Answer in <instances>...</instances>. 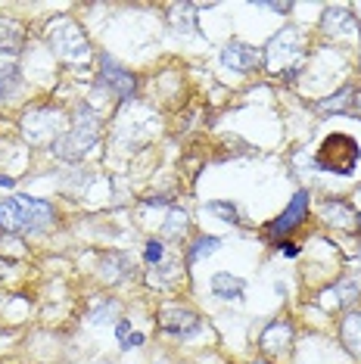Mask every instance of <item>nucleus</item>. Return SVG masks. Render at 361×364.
<instances>
[{"label": "nucleus", "mask_w": 361, "mask_h": 364, "mask_svg": "<svg viewBox=\"0 0 361 364\" xmlns=\"http://www.w3.org/2000/svg\"><path fill=\"white\" fill-rule=\"evenodd\" d=\"M308 203H311V200H308V190H299V193L290 200V205H286V209H284V212L277 215V218L268 225V234L274 237V240H277V237L293 234V230H296V228L302 225V221H306V215H308Z\"/></svg>", "instance_id": "obj_8"}, {"label": "nucleus", "mask_w": 361, "mask_h": 364, "mask_svg": "<svg viewBox=\"0 0 361 364\" xmlns=\"http://www.w3.org/2000/svg\"><path fill=\"white\" fill-rule=\"evenodd\" d=\"M47 44L63 63L85 65L90 60V41L72 19H53L47 26Z\"/></svg>", "instance_id": "obj_3"}, {"label": "nucleus", "mask_w": 361, "mask_h": 364, "mask_svg": "<svg viewBox=\"0 0 361 364\" xmlns=\"http://www.w3.org/2000/svg\"><path fill=\"white\" fill-rule=\"evenodd\" d=\"M209 212L221 215V218H225L227 225H237V221H240V215H237V209H234L231 203H209Z\"/></svg>", "instance_id": "obj_24"}, {"label": "nucleus", "mask_w": 361, "mask_h": 364, "mask_svg": "<svg viewBox=\"0 0 361 364\" xmlns=\"http://www.w3.org/2000/svg\"><path fill=\"white\" fill-rule=\"evenodd\" d=\"M65 134V115L53 106H31V109L22 115V137L28 144H56Z\"/></svg>", "instance_id": "obj_5"}, {"label": "nucleus", "mask_w": 361, "mask_h": 364, "mask_svg": "<svg viewBox=\"0 0 361 364\" xmlns=\"http://www.w3.org/2000/svg\"><path fill=\"white\" fill-rule=\"evenodd\" d=\"M141 343H144V333H131V336H128L122 346H125V349H137V346H141Z\"/></svg>", "instance_id": "obj_26"}, {"label": "nucleus", "mask_w": 361, "mask_h": 364, "mask_svg": "<svg viewBox=\"0 0 361 364\" xmlns=\"http://www.w3.org/2000/svg\"><path fill=\"white\" fill-rule=\"evenodd\" d=\"M243 277H234V274H227V271H218V274H212V293L218 296V299H240L243 296Z\"/></svg>", "instance_id": "obj_14"}, {"label": "nucleus", "mask_w": 361, "mask_h": 364, "mask_svg": "<svg viewBox=\"0 0 361 364\" xmlns=\"http://www.w3.org/2000/svg\"><path fill=\"white\" fill-rule=\"evenodd\" d=\"M131 271H134V262H131V255H125V252H109L103 259V280L106 284H119V280H125Z\"/></svg>", "instance_id": "obj_13"}, {"label": "nucleus", "mask_w": 361, "mask_h": 364, "mask_svg": "<svg viewBox=\"0 0 361 364\" xmlns=\"http://www.w3.org/2000/svg\"><path fill=\"white\" fill-rule=\"evenodd\" d=\"M218 246H221V240L218 237H196V243H193V250L190 252H187V262H200V259H206V255H212V252H215L218 250Z\"/></svg>", "instance_id": "obj_21"}, {"label": "nucleus", "mask_w": 361, "mask_h": 364, "mask_svg": "<svg viewBox=\"0 0 361 364\" xmlns=\"http://www.w3.org/2000/svg\"><path fill=\"white\" fill-rule=\"evenodd\" d=\"M265 69L271 75H296L302 60H306V38L299 28H284L265 47Z\"/></svg>", "instance_id": "obj_1"}, {"label": "nucleus", "mask_w": 361, "mask_h": 364, "mask_svg": "<svg viewBox=\"0 0 361 364\" xmlns=\"http://www.w3.org/2000/svg\"><path fill=\"white\" fill-rule=\"evenodd\" d=\"M259 63H262V50H256L249 44H240V41H234V44H227L221 50V65L231 72H252Z\"/></svg>", "instance_id": "obj_11"}, {"label": "nucleus", "mask_w": 361, "mask_h": 364, "mask_svg": "<svg viewBox=\"0 0 361 364\" xmlns=\"http://www.w3.org/2000/svg\"><path fill=\"white\" fill-rule=\"evenodd\" d=\"M187 212L184 209H171L168 212V218H166V225H162V237H168V240H180L187 234Z\"/></svg>", "instance_id": "obj_20"}, {"label": "nucleus", "mask_w": 361, "mask_h": 364, "mask_svg": "<svg viewBox=\"0 0 361 364\" xmlns=\"http://www.w3.org/2000/svg\"><path fill=\"white\" fill-rule=\"evenodd\" d=\"M259 349L265 352L268 358H284V355H290V349H293L290 321H284V318L271 321V324L262 330V336H259Z\"/></svg>", "instance_id": "obj_9"}, {"label": "nucleus", "mask_w": 361, "mask_h": 364, "mask_svg": "<svg viewBox=\"0 0 361 364\" xmlns=\"http://www.w3.org/2000/svg\"><path fill=\"white\" fill-rule=\"evenodd\" d=\"M0 228H4L6 234H19L22 230V212H19L16 196L6 200V203H0Z\"/></svg>", "instance_id": "obj_19"}, {"label": "nucleus", "mask_w": 361, "mask_h": 364, "mask_svg": "<svg viewBox=\"0 0 361 364\" xmlns=\"http://www.w3.org/2000/svg\"><path fill=\"white\" fill-rule=\"evenodd\" d=\"M22 87V75L16 63H0V100L16 97V90Z\"/></svg>", "instance_id": "obj_18"}, {"label": "nucleus", "mask_w": 361, "mask_h": 364, "mask_svg": "<svg viewBox=\"0 0 361 364\" xmlns=\"http://www.w3.org/2000/svg\"><path fill=\"white\" fill-rule=\"evenodd\" d=\"M281 246H284V252L290 255V259H293V255H299V246L296 243H281Z\"/></svg>", "instance_id": "obj_28"}, {"label": "nucleus", "mask_w": 361, "mask_h": 364, "mask_svg": "<svg viewBox=\"0 0 361 364\" xmlns=\"http://www.w3.org/2000/svg\"><path fill=\"white\" fill-rule=\"evenodd\" d=\"M97 137H100V119H97V112H90L85 106V109L78 112L75 128L65 131L53 144V153L65 162H78L81 156L90 153V146H97Z\"/></svg>", "instance_id": "obj_4"}, {"label": "nucleus", "mask_w": 361, "mask_h": 364, "mask_svg": "<svg viewBox=\"0 0 361 364\" xmlns=\"http://www.w3.org/2000/svg\"><path fill=\"white\" fill-rule=\"evenodd\" d=\"M355 28V19H352V13L346 6H330V10L324 13V31L327 35H346V31Z\"/></svg>", "instance_id": "obj_17"}, {"label": "nucleus", "mask_w": 361, "mask_h": 364, "mask_svg": "<svg viewBox=\"0 0 361 364\" xmlns=\"http://www.w3.org/2000/svg\"><path fill=\"white\" fill-rule=\"evenodd\" d=\"M159 330L168 336H178V339H187L200 330V314L193 309L180 302H171V305H162L159 309Z\"/></svg>", "instance_id": "obj_6"}, {"label": "nucleus", "mask_w": 361, "mask_h": 364, "mask_svg": "<svg viewBox=\"0 0 361 364\" xmlns=\"http://www.w3.org/2000/svg\"><path fill=\"white\" fill-rule=\"evenodd\" d=\"M333 296H336V302H340V305H352L361 296V284L355 277H349V280H343V284L333 289Z\"/></svg>", "instance_id": "obj_22"}, {"label": "nucleus", "mask_w": 361, "mask_h": 364, "mask_svg": "<svg viewBox=\"0 0 361 364\" xmlns=\"http://www.w3.org/2000/svg\"><path fill=\"white\" fill-rule=\"evenodd\" d=\"M265 6L274 13H290V4H265Z\"/></svg>", "instance_id": "obj_27"}, {"label": "nucleus", "mask_w": 361, "mask_h": 364, "mask_svg": "<svg viewBox=\"0 0 361 364\" xmlns=\"http://www.w3.org/2000/svg\"><path fill=\"white\" fill-rule=\"evenodd\" d=\"M16 203H19V212H22V230H28V234H38V230L50 228L53 218H56V209L50 203L44 200H31V196H16Z\"/></svg>", "instance_id": "obj_10"}, {"label": "nucleus", "mask_w": 361, "mask_h": 364, "mask_svg": "<svg viewBox=\"0 0 361 364\" xmlns=\"http://www.w3.org/2000/svg\"><path fill=\"white\" fill-rule=\"evenodd\" d=\"M146 262L150 264L166 262V243H162V240H150V243H146Z\"/></svg>", "instance_id": "obj_25"}, {"label": "nucleus", "mask_w": 361, "mask_h": 364, "mask_svg": "<svg viewBox=\"0 0 361 364\" xmlns=\"http://www.w3.org/2000/svg\"><path fill=\"white\" fill-rule=\"evenodd\" d=\"M349 100H352V87H343V90H336L330 100H321V109H324V112H327V109H330V112H336V109H346Z\"/></svg>", "instance_id": "obj_23"}, {"label": "nucleus", "mask_w": 361, "mask_h": 364, "mask_svg": "<svg viewBox=\"0 0 361 364\" xmlns=\"http://www.w3.org/2000/svg\"><path fill=\"white\" fill-rule=\"evenodd\" d=\"M0 187H13V178H4V175H0Z\"/></svg>", "instance_id": "obj_29"}, {"label": "nucleus", "mask_w": 361, "mask_h": 364, "mask_svg": "<svg viewBox=\"0 0 361 364\" xmlns=\"http://www.w3.org/2000/svg\"><path fill=\"white\" fill-rule=\"evenodd\" d=\"M355 228H358V234H361V212L355 215Z\"/></svg>", "instance_id": "obj_30"}, {"label": "nucleus", "mask_w": 361, "mask_h": 364, "mask_svg": "<svg viewBox=\"0 0 361 364\" xmlns=\"http://www.w3.org/2000/svg\"><path fill=\"white\" fill-rule=\"evenodd\" d=\"M26 47V31L16 26L13 19H0V53H22Z\"/></svg>", "instance_id": "obj_15"}, {"label": "nucleus", "mask_w": 361, "mask_h": 364, "mask_svg": "<svg viewBox=\"0 0 361 364\" xmlns=\"http://www.w3.org/2000/svg\"><path fill=\"white\" fill-rule=\"evenodd\" d=\"M100 85H106V90L119 97V100H131L137 90V78L134 72H128L125 65H119L112 56H100Z\"/></svg>", "instance_id": "obj_7"}, {"label": "nucleus", "mask_w": 361, "mask_h": 364, "mask_svg": "<svg viewBox=\"0 0 361 364\" xmlns=\"http://www.w3.org/2000/svg\"><path fill=\"white\" fill-rule=\"evenodd\" d=\"M358 159H361L358 140L352 134H343V131L327 134L315 153V165L321 171H330V175H352Z\"/></svg>", "instance_id": "obj_2"}, {"label": "nucleus", "mask_w": 361, "mask_h": 364, "mask_svg": "<svg viewBox=\"0 0 361 364\" xmlns=\"http://www.w3.org/2000/svg\"><path fill=\"white\" fill-rule=\"evenodd\" d=\"M321 215H324V221L327 225H333V228H352L355 225V209L346 203V200H327L321 205Z\"/></svg>", "instance_id": "obj_12"}, {"label": "nucleus", "mask_w": 361, "mask_h": 364, "mask_svg": "<svg viewBox=\"0 0 361 364\" xmlns=\"http://www.w3.org/2000/svg\"><path fill=\"white\" fill-rule=\"evenodd\" d=\"M340 339L349 352L361 355V311H349L340 324Z\"/></svg>", "instance_id": "obj_16"}]
</instances>
